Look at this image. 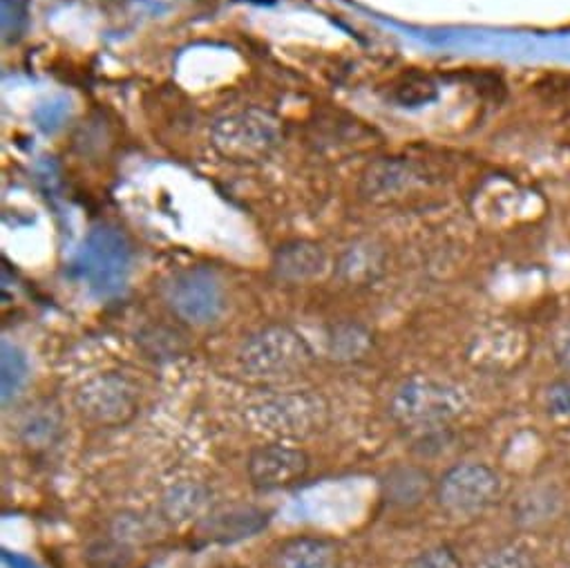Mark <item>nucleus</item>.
Listing matches in <instances>:
<instances>
[{
	"label": "nucleus",
	"instance_id": "obj_1",
	"mask_svg": "<svg viewBox=\"0 0 570 568\" xmlns=\"http://www.w3.org/2000/svg\"><path fill=\"white\" fill-rule=\"evenodd\" d=\"M257 432L275 439H307L323 432L332 421L330 401L314 392H282L253 403L246 410Z\"/></svg>",
	"mask_w": 570,
	"mask_h": 568
},
{
	"label": "nucleus",
	"instance_id": "obj_2",
	"mask_svg": "<svg viewBox=\"0 0 570 568\" xmlns=\"http://www.w3.org/2000/svg\"><path fill=\"white\" fill-rule=\"evenodd\" d=\"M468 410L465 392L448 381L414 376L401 383L390 401L392 419L403 428L436 430Z\"/></svg>",
	"mask_w": 570,
	"mask_h": 568
},
{
	"label": "nucleus",
	"instance_id": "obj_3",
	"mask_svg": "<svg viewBox=\"0 0 570 568\" xmlns=\"http://www.w3.org/2000/svg\"><path fill=\"white\" fill-rule=\"evenodd\" d=\"M314 361L305 339L287 327H273L253 336L239 352V368L253 381H289Z\"/></svg>",
	"mask_w": 570,
	"mask_h": 568
},
{
	"label": "nucleus",
	"instance_id": "obj_4",
	"mask_svg": "<svg viewBox=\"0 0 570 568\" xmlns=\"http://www.w3.org/2000/svg\"><path fill=\"white\" fill-rule=\"evenodd\" d=\"M503 492L499 472L479 461L452 466L436 481L434 497L441 510L454 519H472L490 510Z\"/></svg>",
	"mask_w": 570,
	"mask_h": 568
},
{
	"label": "nucleus",
	"instance_id": "obj_5",
	"mask_svg": "<svg viewBox=\"0 0 570 568\" xmlns=\"http://www.w3.org/2000/svg\"><path fill=\"white\" fill-rule=\"evenodd\" d=\"M75 408L83 421L99 428H115L137 414L139 390L124 374H97L77 388Z\"/></svg>",
	"mask_w": 570,
	"mask_h": 568
},
{
	"label": "nucleus",
	"instance_id": "obj_6",
	"mask_svg": "<svg viewBox=\"0 0 570 568\" xmlns=\"http://www.w3.org/2000/svg\"><path fill=\"white\" fill-rule=\"evenodd\" d=\"M309 454L301 448L287 443H268L259 445L250 452L246 470L248 479L257 490H277L289 488L307 477L309 472Z\"/></svg>",
	"mask_w": 570,
	"mask_h": 568
},
{
	"label": "nucleus",
	"instance_id": "obj_7",
	"mask_svg": "<svg viewBox=\"0 0 570 568\" xmlns=\"http://www.w3.org/2000/svg\"><path fill=\"white\" fill-rule=\"evenodd\" d=\"M273 568H338V548L325 537H292L275 548Z\"/></svg>",
	"mask_w": 570,
	"mask_h": 568
},
{
	"label": "nucleus",
	"instance_id": "obj_8",
	"mask_svg": "<svg viewBox=\"0 0 570 568\" xmlns=\"http://www.w3.org/2000/svg\"><path fill=\"white\" fill-rule=\"evenodd\" d=\"M383 497L394 508H416L421 506L428 494L434 492L436 481H432V474L425 468L419 466H396L387 470V474L381 481Z\"/></svg>",
	"mask_w": 570,
	"mask_h": 568
},
{
	"label": "nucleus",
	"instance_id": "obj_9",
	"mask_svg": "<svg viewBox=\"0 0 570 568\" xmlns=\"http://www.w3.org/2000/svg\"><path fill=\"white\" fill-rule=\"evenodd\" d=\"M268 521V515L259 508L242 506L228 508L215 515H208L202 521V532L213 541H237L244 537H253Z\"/></svg>",
	"mask_w": 570,
	"mask_h": 568
},
{
	"label": "nucleus",
	"instance_id": "obj_10",
	"mask_svg": "<svg viewBox=\"0 0 570 568\" xmlns=\"http://www.w3.org/2000/svg\"><path fill=\"white\" fill-rule=\"evenodd\" d=\"M173 305L190 323H208L219 310V294L213 282L204 277H188L175 290Z\"/></svg>",
	"mask_w": 570,
	"mask_h": 568
},
{
	"label": "nucleus",
	"instance_id": "obj_11",
	"mask_svg": "<svg viewBox=\"0 0 570 568\" xmlns=\"http://www.w3.org/2000/svg\"><path fill=\"white\" fill-rule=\"evenodd\" d=\"M61 432V412L46 405V408H35L32 412L26 414L21 423V434L26 443L30 445H50Z\"/></svg>",
	"mask_w": 570,
	"mask_h": 568
},
{
	"label": "nucleus",
	"instance_id": "obj_12",
	"mask_svg": "<svg viewBox=\"0 0 570 568\" xmlns=\"http://www.w3.org/2000/svg\"><path fill=\"white\" fill-rule=\"evenodd\" d=\"M474 568H537V559L528 546L510 541L485 552Z\"/></svg>",
	"mask_w": 570,
	"mask_h": 568
},
{
	"label": "nucleus",
	"instance_id": "obj_13",
	"mask_svg": "<svg viewBox=\"0 0 570 568\" xmlns=\"http://www.w3.org/2000/svg\"><path fill=\"white\" fill-rule=\"evenodd\" d=\"M30 379V363L26 354L12 345H3V403L8 405Z\"/></svg>",
	"mask_w": 570,
	"mask_h": 568
},
{
	"label": "nucleus",
	"instance_id": "obj_14",
	"mask_svg": "<svg viewBox=\"0 0 570 568\" xmlns=\"http://www.w3.org/2000/svg\"><path fill=\"white\" fill-rule=\"evenodd\" d=\"M204 506V492L195 486H181L177 490H173L166 501H164V510L168 519H190L193 515L199 512V508Z\"/></svg>",
	"mask_w": 570,
	"mask_h": 568
},
{
	"label": "nucleus",
	"instance_id": "obj_15",
	"mask_svg": "<svg viewBox=\"0 0 570 568\" xmlns=\"http://www.w3.org/2000/svg\"><path fill=\"white\" fill-rule=\"evenodd\" d=\"M403 568H463L456 550L448 543H439V546H430L425 550H421L419 555L410 557Z\"/></svg>",
	"mask_w": 570,
	"mask_h": 568
},
{
	"label": "nucleus",
	"instance_id": "obj_16",
	"mask_svg": "<svg viewBox=\"0 0 570 568\" xmlns=\"http://www.w3.org/2000/svg\"><path fill=\"white\" fill-rule=\"evenodd\" d=\"M546 412L554 419H568L570 417V379L554 381L546 388L543 394Z\"/></svg>",
	"mask_w": 570,
	"mask_h": 568
},
{
	"label": "nucleus",
	"instance_id": "obj_17",
	"mask_svg": "<svg viewBox=\"0 0 570 568\" xmlns=\"http://www.w3.org/2000/svg\"><path fill=\"white\" fill-rule=\"evenodd\" d=\"M552 354L559 370L570 379V325L563 327L552 341Z\"/></svg>",
	"mask_w": 570,
	"mask_h": 568
}]
</instances>
